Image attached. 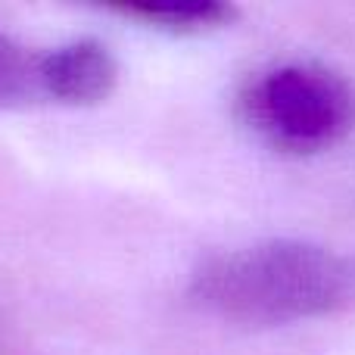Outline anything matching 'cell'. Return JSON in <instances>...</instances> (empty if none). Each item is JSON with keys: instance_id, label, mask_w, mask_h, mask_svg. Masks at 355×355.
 I'll use <instances>...</instances> for the list:
<instances>
[{"instance_id": "1", "label": "cell", "mask_w": 355, "mask_h": 355, "mask_svg": "<svg viewBox=\"0 0 355 355\" xmlns=\"http://www.w3.org/2000/svg\"><path fill=\"white\" fill-rule=\"evenodd\" d=\"M193 296L237 324H293L355 309V256L300 240H268L215 256Z\"/></svg>"}, {"instance_id": "5", "label": "cell", "mask_w": 355, "mask_h": 355, "mask_svg": "<svg viewBox=\"0 0 355 355\" xmlns=\"http://www.w3.org/2000/svg\"><path fill=\"white\" fill-rule=\"evenodd\" d=\"M125 12L147 22H162L168 28H206L231 19V6L221 3H135L125 6Z\"/></svg>"}, {"instance_id": "2", "label": "cell", "mask_w": 355, "mask_h": 355, "mask_svg": "<svg viewBox=\"0 0 355 355\" xmlns=\"http://www.w3.org/2000/svg\"><path fill=\"white\" fill-rule=\"evenodd\" d=\"M243 110L250 125L271 147L318 153L349 131L352 94L324 69L277 66L250 85Z\"/></svg>"}, {"instance_id": "4", "label": "cell", "mask_w": 355, "mask_h": 355, "mask_svg": "<svg viewBox=\"0 0 355 355\" xmlns=\"http://www.w3.org/2000/svg\"><path fill=\"white\" fill-rule=\"evenodd\" d=\"M37 56L0 28V110L41 97Z\"/></svg>"}, {"instance_id": "3", "label": "cell", "mask_w": 355, "mask_h": 355, "mask_svg": "<svg viewBox=\"0 0 355 355\" xmlns=\"http://www.w3.org/2000/svg\"><path fill=\"white\" fill-rule=\"evenodd\" d=\"M116 75V60L97 41H72L37 56L41 97L56 103H100L112 94Z\"/></svg>"}]
</instances>
